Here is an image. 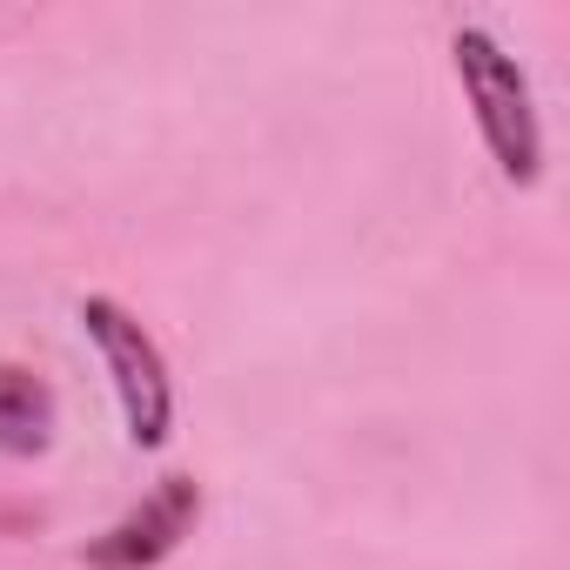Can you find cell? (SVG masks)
<instances>
[{
    "mask_svg": "<svg viewBox=\"0 0 570 570\" xmlns=\"http://www.w3.org/2000/svg\"><path fill=\"white\" fill-rule=\"evenodd\" d=\"M450 68L463 81V101L476 115V135H483L497 175L510 188H537L543 181V115H537L530 75L517 68V55L490 28H456L450 35Z\"/></svg>",
    "mask_w": 570,
    "mask_h": 570,
    "instance_id": "cell-1",
    "label": "cell"
},
{
    "mask_svg": "<svg viewBox=\"0 0 570 570\" xmlns=\"http://www.w3.org/2000/svg\"><path fill=\"white\" fill-rule=\"evenodd\" d=\"M81 336L101 350L115 403H121V430L135 450H161L175 436V376L161 343L148 336V323L121 303V296H81Z\"/></svg>",
    "mask_w": 570,
    "mask_h": 570,
    "instance_id": "cell-2",
    "label": "cell"
},
{
    "mask_svg": "<svg viewBox=\"0 0 570 570\" xmlns=\"http://www.w3.org/2000/svg\"><path fill=\"white\" fill-rule=\"evenodd\" d=\"M202 503H208L202 483H195L188 470H168L135 510H121L101 537L81 543V563H88V570H161V563L195 537Z\"/></svg>",
    "mask_w": 570,
    "mask_h": 570,
    "instance_id": "cell-3",
    "label": "cell"
},
{
    "mask_svg": "<svg viewBox=\"0 0 570 570\" xmlns=\"http://www.w3.org/2000/svg\"><path fill=\"white\" fill-rule=\"evenodd\" d=\"M55 390L41 370H21V363H0V456H41L55 443Z\"/></svg>",
    "mask_w": 570,
    "mask_h": 570,
    "instance_id": "cell-4",
    "label": "cell"
}]
</instances>
